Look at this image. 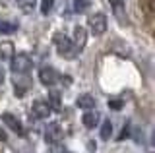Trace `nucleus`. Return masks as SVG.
I'll list each match as a JSON object with an SVG mask.
<instances>
[{
	"instance_id": "f257e3e1",
	"label": "nucleus",
	"mask_w": 155,
	"mask_h": 153,
	"mask_svg": "<svg viewBox=\"0 0 155 153\" xmlns=\"http://www.w3.org/2000/svg\"><path fill=\"white\" fill-rule=\"evenodd\" d=\"M52 41H54V47H56L58 54H60L62 58L72 60V58H76V56H78V52H80V49H78V47L74 45V41H72V39H68L64 33H54Z\"/></svg>"
},
{
	"instance_id": "f03ea898",
	"label": "nucleus",
	"mask_w": 155,
	"mask_h": 153,
	"mask_svg": "<svg viewBox=\"0 0 155 153\" xmlns=\"http://www.w3.org/2000/svg\"><path fill=\"white\" fill-rule=\"evenodd\" d=\"M33 68V60L31 56L25 54V52H18V54L12 56V72L16 74H25Z\"/></svg>"
},
{
	"instance_id": "7ed1b4c3",
	"label": "nucleus",
	"mask_w": 155,
	"mask_h": 153,
	"mask_svg": "<svg viewBox=\"0 0 155 153\" xmlns=\"http://www.w3.org/2000/svg\"><path fill=\"white\" fill-rule=\"evenodd\" d=\"M87 25H89V29H91V33L93 35H103V33L107 31V16L103 12H97V14H93V16H89V20H87Z\"/></svg>"
},
{
	"instance_id": "20e7f679",
	"label": "nucleus",
	"mask_w": 155,
	"mask_h": 153,
	"mask_svg": "<svg viewBox=\"0 0 155 153\" xmlns=\"http://www.w3.org/2000/svg\"><path fill=\"white\" fill-rule=\"evenodd\" d=\"M64 138V130L60 128V124H48L47 126V130H45V140L48 142V143H58Z\"/></svg>"
},
{
	"instance_id": "39448f33",
	"label": "nucleus",
	"mask_w": 155,
	"mask_h": 153,
	"mask_svg": "<svg viewBox=\"0 0 155 153\" xmlns=\"http://www.w3.org/2000/svg\"><path fill=\"white\" fill-rule=\"evenodd\" d=\"M39 80H41L43 85H54L58 80H60V74L54 70V68H41V72H39Z\"/></svg>"
},
{
	"instance_id": "423d86ee",
	"label": "nucleus",
	"mask_w": 155,
	"mask_h": 153,
	"mask_svg": "<svg viewBox=\"0 0 155 153\" xmlns=\"http://www.w3.org/2000/svg\"><path fill=\"white\" fill-rule=\"evenodd\" d=\"M31 112H33V116H35V118L43 120V118H48V116H51L52 109L48 107V103H45V101H33Z\"/></svg>"
},
{
	"instance_id": "0eeeda50",
	"label": "nucleus",
	"mask_w": 155,
	"mask_h": 153,
	"mask_svg": "<svg viewBox=\"0 0 155 153\" xmlns=\"http://www.w3.org/2000/svg\"><path fill=\"white\" fill-rule=\"evenodd\" d=\"M2 120H4V124H8V126H10V130H14L16 134L23 136V126H21V122H19L18 118L14 116V114L4 112V114H2Z\"/></svg>"
},
{
	"instance_id": "6e6552de",
	"label": "nucleus",
	"mask_w": 155,
	"mask_h": 153,
	"mask_svg": "<svg viewBox=\"0 0 155 153\" xmlns=\"http://www.w3.org/2000/svg\"><path fill=\"white\" fill-rule=\"evenodd\" d=\"M85 41H87V31H85V27L76 25V27H74V45L81 50V49L85 47Z\"/></svg>"
},
{
	"instance_id": "1a4fd4ad",
	"label": "nucleus",
	"mask_w": 155,
	"mask_h": 153,
	"mask_svg": "<svg viewBox=\"0 0 155 153\" xmlns=\"http://www.w3.org/2000/svg\"><path fill=\"white\" fill-rule=\"evenodd\" d=\"M76 105H78L80 109H85V111H89V109L95 107V99L91 97V95L85 93V95H80V97L76 99Z\"/></svg>"
},
{
	"instance_id": "9d476101",
	"label": "nucleus",
	"mask_w": 155,
	"mask_h": 153,
	"mask_svg": "<svg viewBox=\"0 0 155 153\" xmlns=\"http://www.w3.org/2000/svg\"><path fill=\"white\" fill-rule=\"evenodd\" d=\"M81 122H84V126H85V128H95V126H97V122H99V114L87 111L84 116H81Z\"/></svg>"
},
{
	"instance_id": "9b49d317",
	"label": "nucleus",
	"mask_w": 155,
	"mask_h": 153,
	"mask_svg": "<svg viewBox=\"0 0 155 153\" xmlns=\"http://www.w3.org/2000/svg\"><path fill=\"white\" fill-rule=\"evenodd\" d=\"M14 54H16V52H14V45L10 41H6V43H2V45H0V58H2V60L12 58Z\"/></svg>"
},
{
	"instance_id": "f8f14e48",
	"label": "nucleus",
	"mask_w": 155,
	"mask_h": 153,
	"mask_svg": "<svg viewBox=\"0 0 155 153\" xmlns=\"http://www.w3.org/2000/svg\"><path fill=\"white\" fill-rule=\"evenodd\" d=\"M16 31H18V23L6 21V20L0 21V33H2V35H12V33H16Z\"/></svg>"
},
{
	"instance_id": "ddd939ff",
	"label": "nucleus",
	"mask_w": 155,
	"mask_h": 153,
	"mask_svg": "<svg viewBox=\"0 0 155 153\" xmlns=\"http://www.w3.org/2000/svg\"><path fill=\"white\" fill-rule=\"evenodd\" d=\"M35 4H37L35 0H18V8L25 14H31L33 8H35Z\"/></svg>"
},
{
	"instance_id": "4468645a",
	"label": "nucleus",
	"mask_w": 155,
	"mask_h": 153,
	"mask_svg": "<svg viewBox=\"0 0 155 153\" xmlns=\"http://www.w3.org/2000/svg\"><path fill=\"white\" fill-rule=\"evenodd\" d=\"M110 134H113V124H110V120H105L101 126V140H110Z\"/></svg>"
},
{
	"instance_id": "2eb2a0df",
	"label": "nucleus",
	"mask_w": 155,
	"mask_h": 153,
	"mask_svg": "<svg viewBox=\"0 0 155 153\" xmlns=\"http://www.w3.org/2000/svg\"><path fill=\"white\" fill-rule=\"evenodd\" d=\"M48 99H51V105H48V107L54 109V111H60V95L56 91H48Z\"/></svg>"
},
{
	"instance_id": "dca6fc26",
	"label": "nucleus",
	"mask_w": 155,
	"mask_h": 153,
	"mask_svg": "<svg viewBox=\"0 0 155 153\" xmlns=\"http://www.w3.org/2000/svg\"><path fill=\"white\" fill-rule=\"evenodd\" d=\"M89 8V0H74V10L78 14H84Z\"/></svg>"
},
{
	"instance_id": "f3484780",
	"label": "nucleus",
	"mask_w": 155,
	"mask_h": 153,
	"mask_svg": "<svg viewBox=\"0 0 155 153\" xmlns=\"http://www.w3.org/2000/svg\"><path fill=\"white\" fill-rule=\"evenodd\" d=\"M52 6H54V0H43L41 2V14L47 16V14L52 10Z\"/></svg>"
},
{
	"instance_id": "a211bd4d",
	"label": "nucleus",
	"mask_w": 155,
	"mask_h": 153,
	"mask_svg": "<svg viewBox=\"0 0 155 153\" xmlns=\"http://www.w3.org/2000/svg\"><path fill=\"white\" fill-rule=\"evenodd\" d=\"M109 107L113 109V111H120V109H122V103L116 101V99H113V101H109Z\"/></svg>"
},
{
	"instance_id": "6ab92c4d",
	"label": "nucleus",
	"mask_w": 155,
	"mask_h": 153,
	"mask_svg": "<svg viewBox=\"0 0 155 153\" xmlns=\"http://www.w3.org/2000/svg\"><path fill=\"white\" fill-rule=\"evenodd\" d=\"M109 2L113 4V8H114L116 12H120V10H122V0H109Z\"/></svg>"
},
{
	"instance_id": "aec40b11",
	"label": "nucleus",
	"mask_w": 155,
	"mask_h": 153,
	"mask_svg": "<svg viewBox=\"0 0 155 153\" xmlns=\"http://www.w3.org/2000/svg\"><path fill=\"white\" fill-rule=\"evenodd\" d=\"M124 138H128V126H124V128H122V134L118 136V140H124Z\"/></svg>"
},
{
	"instance_id": "412c9836",
	"label": "nucleus",
	"mask_w": 155,
	"mask_h": 153,
	"mask_svg": "<svg viewBox=\"0 0 155 153\" xmlns=\"http://www.w3.org/2000/svg\"><path fill=\"white\" fill-rule=\"evenodd\" d=\"M153 4L155 0H147V12H153Z\"/></svg>"
},
{
	"instance_id": "4be33fe9",
	"label": "nucleus",
	"mask_w": 155,
	"mask_h": 153,
	"mask_svg": "<svg viewBox=\"0 0 155 153\" xmlns=\"http://www.w3.org/2000/svg\"><path fill=\"white\" fill-rule=\"evenodd\" d=\"M0 142H6V132L0 128Z\"/></svg>"
},
{
	"instance_id": "5701e85b",
	"label": "nucleus",
	"mask_w": 155,
	"mask_h": 153,
	"mask_svg": "<svg viewBox=\"0 0 155 153\" xmlns=\"http://www.w3.org/2000/svg\"><path fill=\"white\" fill-rule=\"evenodd\" d=\"M2 82H4V70L0 68V83H2Z\"/></svg>"
}]
</instances>
